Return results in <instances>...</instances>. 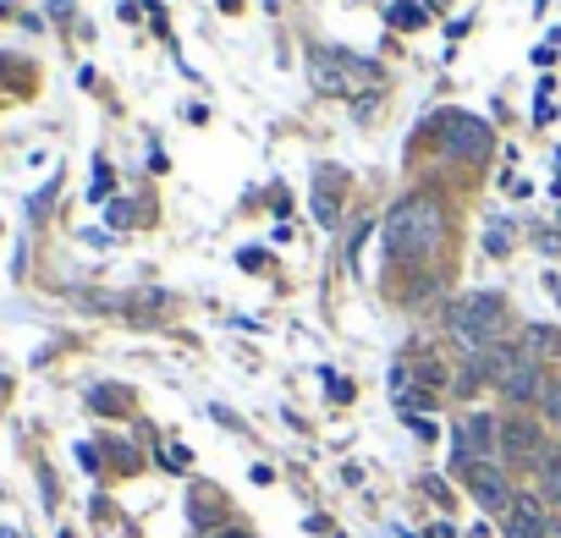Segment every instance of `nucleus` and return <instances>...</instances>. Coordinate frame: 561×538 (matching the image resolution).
<instances>
[{"label":"nucleus","mask_w":561,"mask_h":538,"mask_svg":"<svg viewBox=\"0 0 561 538\" xmlns=\"http://www.w3.org/2000/svg\"><path fill=\"white\" fill-rule=\"evenodd\" d=\"M391 23H396V28H424V12H419V7H403V12H391Z\"/></svg>","instance_id":"15"},{"label":"nucleus","mask_w":561,"mask_h":538,"mask_svg":"<svg viewBox=\"0 0 561 538\" xmlns=\"http://www.w3.org/2000/svg\"><path fill=\"white\" fill-rule=\"evenodd\" d=\"M523 341H528V357H534V363H539V357H556V351H561V335H556L550 324H528Z\"/></svg>","instance_id":"10"},{"label":"nucleus","mask_w":561,"mask_h":538,"mask_svg":"<svg viewBox=\"0 0 561 538\" xmlns=\"http://www.w3.org/2000/svg\"><path fill=\"white\" fill-rule=\"evenodd\" d=\"M501 457L507 462H528V467H550L556 451L539 439V428L528 418H501Z\"/></svg>","instance_id":"5"},{"label":"nucleus","mask_w":561,"mask_h":538,"mask_svg":"<svg viewBox=\"0 0 561 538\" xmlns=\"http://www.w3.org/2000/svg\"><path fill=\"white\" fill-rule=\"evenodd\" d=\"M374 77H380V72H374V61H364V55H347V50H336V44L308 50V82L319 88V94L347 100V94H358V88L374 82Z\"/></svg>","instance_id":"3"},{"label":"nucleus","mask_w":561,"mask_h":538,"mask_svg":"<svg viewBox=\"0 0 561 538\" xmlns=\"http://www.w3.org/2000/svg\"><path fill=\"white\" fill-rule=\"evenodd\" d=\"M413 380H419L424 390H441V385H446V369H441V363H419V374H413Z\"/></svg>","instance_id":"14"},{"label":"nucleus","mask_w":561,"mask_h":538,"mask_svg":"<svg viewBox=\"0 0 561 538\" xmlns=\"http://www.w3.org/2000/svg\"><path fill=\"white\" fill-rule=\"evenodd\" d=\"M385 385H391V396H396V407H403V401L413 396V369H408V363H391V374H385Z\"/></svg>","instance_id":"13"},{"label":"nucleus","mask_w":561,"mask_h":538,"mask_svg":"<svg viewBox=\"0 0 561 538\" xmlns=\"http://www.w3.org/2000/svg\"><path fill=\"white\" fill-rule=\"evenodd\" d=\"M539 418H545L550 428H561V380H545V390H539Z\"/></svg>","instance_id":"12"},{"label":"nucleus","mask_w":561,"mask_h":538,"mask_svg":"<svg viewBox=\"0 0 561 538\" xmlns=\"http://www.w3.org/2000/svg\"><path fill=\"white\" fill-rule=\"evenodd\" d=\"M462 478H468V495H473L479 505H485V511H496V516H507V511H512V500H518V495H512V484H507V473H501L496 462H473Z\"/></svg>","instance_id":"6"},{"label":"nucleus","mask_w":561,"mask_h":538,"mask_svg":"<svg viewBox=\"0 0 561 538\" xmlns=\"http://www.w3.org/2000/svg\"><path fill=\"white\" fill-rule=\"evenodd\" d=\"M380 236H385L380 247H385L391 264H424V258H435L441 242H446V209H441V198L408 193L403 204L385 215Z\"/></svg>","instance_id":"1"},{"label":"nucleus","mask_w":561,"mask_h":538,"mask_svg":"<svg viewBox=\"0 0 561 538\" xmlns=\"http://www.w3.org/2000/svg\"><path fill=\"white\" fill-rule=\"evenodd\" d=\"M446 330H451V341H457L468 357H479L485 346H496V341L507 335V303H501L496 292H468V297L451 303Z\"/></svg>","instance_id":"2"},{"label":"nucleus","mask_w":561,"mask_h":538,"mask_svg":"<svg viewBox=\"0 0 561 538\" xmlns=\"http://www.w3.org/2000/svg\"><path fill=\"white\" fill-rule=\"evenodd\" d=\"M188 516H193V527H209V516H220V495H209V489H193V505H188Z\"/></svg>","instance_id":"11"},{"label":"nucleus","mask_w":561,"mask_h":538,"mask_svg":"<svg viewBox=\"0 0 561 538\" xmlns=\"http://www.w3.org/2000/svg\"><path fill=\"white\" fill-rule=\"evenodd\" d=\"M545 489H550V500H561V457L545 467Z\"/></svg>","instance_id":"17"},{"label":"nucleus","mask_w":561,"mask_h":538,"mask_svg":"<svg viewBox=\"0 0 561 538\" xmlns=\"http://www.w3.org/2000/svg\"><path fill=\"white\" fill-rule=\"evenodd\" d=\"M545 533H550V522H545V505H539L534 495L512 500V511H507V538H545Z\"/></svg>","instance_id":"8"},{"label":"nucleus","mask_w":561,"mask_h":538,"mask_svg":"<svg viewBox=\"0 0 561 538\" xmlns=\"http://www.w3.org/2000/svg\"><path fill=\"white\" fill-rule=\"evenodd\" d=\"M220 538H248V527H226Z\"/></svg>","instance_id":"19"},{"label":"nucleus","mask_w":561,"mask_h":538,"mask_svg":"<svg viewBox=\"0 0 561 538\" xmlns=\"http://www.w3.org/2000/svg\"><path fill=\"white\" fill-rule=\"evenodd\" d=\"M539 390H545V374H539L534 357L523 351V357H518V369L501 380V396H507L512 407H528V401H539Z\"/></svg>","instance_id":"7"},{"label":"nucleus","mask_w":561,"mask_h":538,"mask_svg":"<svg viewBox=\"0 0 561 538\" xmlns=\"http://www.w3.org/2000/svg\"><path fill=\"white\" fill-rule=\"evenodd\" d=\"M314 215L326 220V226L342 220V209H336V170H319L314 176Z\"/></svg>","instance_id":"9"},{"label":"nucleus","mask_w":561,"mask_h":538,"mask_svg":"<svg viewBox=\"0 0 561 538\" xmlns=\"http://www.w3.org/2000/svg\"><path fill=\"white\" fill-rule=\"evenodd\" d=\"M545 538H561V522H550V533H545Z\"/></svg>","instance_id":"20"},{"label":"nucleus","mask_w":561,"mask_h":538,"mask_svg":"<svg viewBox=\"0 0 561 538\" xmlns=\"http://www.w3.org/2000/svg\"><path fill=\"white\" fill-rule=\"evenodd\" d=\"M435 132H441V154H451V159H485V154L496 149V132H490V121L462 116V111H446Z\"/></svg>","instance_id":"4"},{"label":"nucleus","mask_w":561,"mask_h":538,"mask_svg":"<svg viewBox=\"0 0 561 538\" xmlns=\"http://www.w3.org/2000/svg\"><path fill=\"white\" fill-rule=\"evenodd\" d=\"M160 462H166V467H177V473H182V467H188V451H182V445H177V451H160Z\"/></svg>","instance_id":"18"},{"label":"nucleus","mask_w":561,"mask_h":538,"mask_svg":"<svg viewBox=\"0 0 561 538\" xmlns=\"http://www.w3.org/2000/svg\"><path fill=\"white\" fill-rule=\"evenodd\" d=\"M507 247H512V242H507V231L496 226V231L485 236V253H490V258H507Z\"/></svg>","instance_id":"16"}]
</instances>
